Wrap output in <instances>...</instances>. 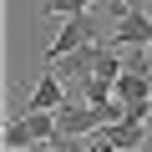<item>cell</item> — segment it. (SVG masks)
I'll return each mask as SVG.
<instances>
[{"label":"cell","mask_w":152,"mask_h":152,"mask_svg":"<svg viewBox=\"0 0 152 152\" xmlns=\"http://www.w3.org/2000/svg\"><path fill=\"white\" fill-rule=\"evenodd\" d=\"M51 137H56V112H36V107H26L20 117H10V122H5V147H10V152L46 147Z\"/></svg>","instance_id":"6da1fadb"},{"label":"cell","mask_w":152,"mask_h":152,"mask_svg":"<svg viewBox=\"0 0 152 152\" xmlns=\"http://www.w3.org/2000/svg\"><path fill=\"white\" fill-rule=\"evenodd\" d=\"M86 41H102V31H96L91 10H76V15H61V31L51 36V46H46V61H61L66 51L86 46Z\"/></svg>","instance_id":"7a4b0ae2"},{"label":"cell","mask_w":152,"mask_h":152,"mask_svg":"<svg viewBox=\"0 0 152 152\" xmlns=\"http://www.w3.org/2000/svg\"><path fill=\"white\" fill-rule=\"evenodd\" d=\"M96 152H107V147H122V152H132V147H147V127L142 122H107V127H96L91 137H86Z\"/></svg>","instance_id":"3957f363"},{"label":"cell","mask_w":152,"mask_h":152,"mask_svg":"<svg viewBox=\"0 0 152 152\" xmlns=\"http://www.w3.org/2000/svg\"><path fill=\"white\" fill-rule=\"evenodd\" d=\"M107 41H117L122 51H137V46H152V10H122Z\"/></svg>","instance_id":"277c9868"},{"label":"cell","mask_w":152,"mask_h":152,"mask_svg":"<svg viewBox=\"0 0 152 152\" xmlns=\"http://www.w3.org/2000/svg\"><path fill=\"white\" fill-rule=\"evenodd\" d=\"M96 51H102V41H86V46L66 51L61 61H51V66L61 71V81H66V86H81L86 76H91V66H96Z\"/></svg>","instance_id":"5b68a950"},{"label":"cell","mask_w":152,"mask_h":152,"mask_svg":"<svg viewBox=\"0 0 152 152\" xmlns=\"http://www.w3.org/2000/svg\"><path fill=\"white\" fill-rule=\"evenodd\" d=\"M61 102H66V81H61V71L51 66L41 81H36V91H31V107H36V112H56Z\"/></svg>","instance_id":"8992f818"},{"label":"cell","mask_w":152,"mask_h":152,"mask_svg":"<svg viewBox=\"0 0 152 152\" xmlns=\"http://www.w3.org/2000/svg\"><path fill=\"white\" fill-rule=\"evenodd\" d=\"M46 15H76V10H91V0H41Z\"/></svg>","instance_id":"52a82bcc"},{"label":"cell","mask_w":152,"mask_h":152,"mask_svg":"<svg viewBox=\"0 0 152 152\" xmlns=\"http://www.w3.org/2000/svg\"><path fill=\"white\" fill-rule=\"evenodd\" d=\"M127 5H132V10H152V0H127Z\"/></svg>","instance_id":"ba28073f"},{"label":"cell","mask_w":152,"mask_h":152,"mask_svg":"<svg viewBox=\"0 0 152 152\" xmlns=\"http://www.w3.org/2000/svg\"><path fill=\"white\" fill-rule=\"evenodd\" d=\"M147 61H152V46H147Z\"/></svg>","instance_id":"9c48e42d"}]
</instances>
